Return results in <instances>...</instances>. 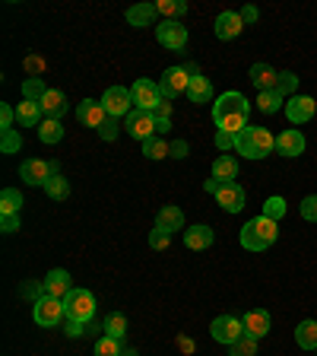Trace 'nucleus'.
<instances>
[{
    "label": "nucleus",
    "mask_w": 317,
    "mask_h": 356,
    "mask_svg": "<svg viewBox=\"0 0 317 356\" xmlns=\"http://www.w3.org/2000/svg\"><path fill=\"white\" fill-rule=\"evenodd\" d=\"M251 118V102L241 92H222L213 102V121L225 134H241Z\"/></svg>",
    "instance_id": "obj_1"
},
{
    "label": "nucleus",
    "mask_w": 317,
    "mask_h": 356,
    "mask_svg": "<svg viewBox=\"0 0 317 356\" xmlns=\"http://www.w3.org/2000/svg\"><path fill=\"white\" fill-rule=\"evenodd\" d=\"M276 149V137L266 127H244L241 134H235V153H241L244 159H264Z\"/></svg>",
    "instance_id": "obj_2"
},
{
    "label": "nucleus",
    "mask_w": 317,
    "mask_h": 356,
    "mask_svg": "<svg viewBox=\"0 0 317 356\" xmlns=\"http://www.w3.org/2000/svg\"><path fill=\"white\" fill-rule=\"evenodd\" d=\"M276 238H280V226L266 216H254L241 226V245L248 252H266V248H273Z\"/></svg>",
    "instance_id": "obj_3"
},
{
    "label": "nucleus",
    "mask_w": 317,
    "mask_h": 356,
    "mask_svg": "<svg viewBox=\"0 0 317 356\" xmlns=\"http://www.w3.org/2000/svg\"><path fill=\"white\" fill-rule=\"evenodd\" d=\"M191 76H200L197 64H181V67H169L159 80V89L169 102H175L178 96H187V86H191Z\"/></svg>",
    "instance_id": "obj_4"
},
{
    "label": "nucleus",
    "mask_w": 317,
    "mask_h": 356,
    "mask_svg": "<svg viewBox=\"0 0 317 356\" xmlns=\"http://www.w3.org/2000/svg\"><path fill=\"white\" fill-rule=\"evenodd\" d=\"M64 312L67 318L74 321H83V325H89V321L96 318V296L89 293V289H80L74 286V293L64 299Z\"/></svg>",
    "instance_id": "obj_5"
},
{
    "label": "nucleus",
    "mask_w": 317,
    "mask_h": 356,
    "mask_svg": "<svg viewBox=\"0 0 317 356\" xmlns=\"http://www.w3.org/2000/svg\"><path fill=\"white\" fill-rule=\"evenodd\" d=\"M32 318H35L38 327H54V325H60V321L67 318L64 302H60V299H51V296L35 299V302H32Z\"/></svg>",
    "instance_id": "obj_6"
},
{
    "label": "nucleus",
    "mask_w": 317,
    "mask_h": 356,
    "mask_svg": "<svg viewBox=\"0 0 317 356\" xmlns=\"http://www.w3.org/2000/svg\"><path fill=\"white\" fill-rule=\"evenodd\" d=\"M155 38L169 51H185L187 48V26L181 19H165L155 26Z\"/></svg>",
    "instance_id": "obj_7"
},
{
    "label": "nucleus",
    "mask_w": 317,
    "mask_h": 356,
    "mask_svg": "<svg viewBox=\"0 0 317 356\" xmlns=\"http://www.w3.org/2000/svg\"><path fill=\"white\" fill-rule=\"evenodd\" d=\"M102 105H105V111H108V118H127L137 105H133V92L127 86H111L108 92L102 96Z\"/></svg>",
    "instance_id": "obj_8"
},
{
    "label": "nucleus",
    "mask_w": 317,
    "mask_h": 356,
    "mask_svg": "<svg viewBox=\"0 0 317 356\" xmlns=\"http://www.w3.org/2000/svg\"><path fill=\"white\" fill-rule=\"evenodd\" d=\"M209 334H213L216 343L232 347L235 341L244 337V325H241V318H235V315H219V318H213V325H209Z\"/></svg>",
    "instance_id": "obj_9"
},
{
    "label": "nucleus",
    "mask_w": 317,
    "mask_h": 356,
    "mask_svg": "<svg viewBox=\"0 0 317 356\" xmlns=\"http://www.w3.org/2000/svg\"><path fill=\"white\" fill-rule=\"evenodd\" d=\"M124 127H127V134H130L133 140H140V143H146V140H153V137H155V118H153V111L133 108L130 115L124 118Z\"/></svg>",
    "instance_id": "obj_10"
},
{
    "label": "nucleus",
    "mask_w": 317,
    "mask_h": 356,
    "mask_svg": "<svg viewBox=\"0 0 317 356\" xmlns=\"http://www.w3.org/2000/svg\"><path fill=\"white\" fill-rule=\"evenodd\" d=\"M51 175H58V172H54L51 163H44V159H22V165H19V178L32 188H44L51 181Z\"/></svg>",
    "instance_id": "obj_11"
},
{
    "label": "nucleus",
    "mask_w": 317,
    "mask_h": 356,
    "mask_svg": "<svg viewBox=\"0 0 317 356\" xmlns=\"http://www.w3.org/2000/svg\"><path fill=\"white\" fill-rule=\"evenodd\" d=\"M130 92H133V105L143 108V111H153L155 105L165 99L162 89H159V83H153V80H137L130 86Z\"/></svg>",
    "instance_id": "obj_12"
},
{
    "label": "nucleus",
    "mask_w": 317,
    "mask_h": 356,
    "mask_svg": "<svg viewBox=\"0 0 317 356\" xmlns=\"http://www.w3.org/2000/svg\"><path fill=\"white\" fill-rule=\"evenodd\" d=\"M213 197L225 213H238V210L244 207V188L238 185V181H219V188H216Z\"/></svg>",
    "instance_id": "obj_13"
},
{
    "label": "nucleus",
    "mask_w": 317,
    "mask_h": 356,
    "mask_svg": "<svg viewBox=\"0 0 317 356\" xmlns=\"http://www.w3.org/2000/svg\"><path fill=\"white\" fill-rule=\"evenodd\" d=\"M314 111H317V102L311 96H292L286 99V118L292 121V124H305V121L314 118Z\"/></svg>",
    "instance_id": "obj_14"
},
{
    "label": "nucleus",
    "mask_w": 317,
    "mask_h": 356,
    "mask_svg": "<svg viewBox=\"0 0 317 356\" xmlns=\"http://www.w3.org/2000/svg\"><path fill=\"white\" fill-rule=\"evenodd\" d=\"M42 286H44V296H51V299H60L64 302L70 293H74V280H70V274L67 270H51V274L42 280Z\"/></svg>",
    "instance_id": "obj_15"
},
{
    "label": "nucleus",
    "mask_w": 317,
    "mask_h": 356,
    "mask_svg": "<svg viewBox=\"0 0 317 356\" xmlns=\"http://www.w3.org/2000/svg\"><path fill=\"white\" fill-rule=\"evenodd\" d=\"M244 29L241 22V13H235V10H225V13L216 16V38H222V42H232V38H238Z\"/></svg>",
    "instance_id": "obj_16"
},
{
    "label": "nucleus",
    "mask_w": 317,
    "mask_h": 356,
    "mask_svg": "<svg viewBox=\"0 0 317 356\" xmlns=\"http://www.w3.org/2000/svg\"><path fill=\"white\" fill-rule=\"evenodd\" d=\"M76 118H80L86 127H96L98 131V127L108 121V111H105V105L96 102V99H83L80 108H76Z\"/></svg>",
    "instance_id": "obj_17"
},
{
    "label": "nucleus",
    "mask_w": 317,
    "mask_h": 356,
    "mask_svg": "<svg viewBox=\"0 0 317 356\" xmlns=\"http://www.w3.org/2000/svg\"><path fill=\"white\" fill-rule=\"evenodd\" d=\"M241 325H244V334L248 337H254V341H260V337H266L270 334V312H264V309H254V312H248L241 318Z\"/></svg>",
    "instance_id": "obj_18"
},
{
    "label": "nucleus",
    "mask_w": 317,
    "mask_h": 356,
    "mask_svg": "<svg viewBox=\"0 0 317 356\" xmlns=\"http://www.w3.org/2000/svg\"><path fill=\"white\" fill-rule=\"evenodd\" d=\"M276 153L280 156H286V159H292V156H302L305 153V137H302V131H282L280 137H276Z\"/></svg>",
    "instance_id": "obj_19"
},
{
    "label": "nucleus",
    "mask_w": 317,
    "mask_h": 356,
    "mask_svg": "<svg viewBox=\"0 0 317 356\" xmlns=\"http://www.w3.org/2000/svg\"><path fill=\"white\" fill-rule=\"evenodd\" d=\"M155 229H165L175 236L178 229H185V213H181V207H175V204H169V207H162L159 213H155Z\"/></svg>",
    "instance_id": "obj_20"
},
{
    "label": "nucleus",
    "mask_w": 317,
    "mask_h": 356,
    "mask_svg": "<svg viewBox=\"0 0 317 356\" xmlns=\"http://www.w3.org/2000/svg\"><path fill=\"white\" fill-rule=\"evenodd\" d=\"M251 83L260 89V92H273L276 83H280V74H276L270 64H264V60H257V64L251 67Z\"/></svg>",
    "instance_id": "obj_21"
},
{
    "label": "nucleus",
    "mask_w": 317,
    "mask_h": 356,
    "mask_svg": "<svg viewBox=\"0 0 317 356\" xmlns=\"http://www.w3.org/2000/svg\"><path fill=\"white\" fill-rule=\"evenodd\" d=\"M38 105H42V115H44V118L60 121V115L67 111V96L60 92V89H48V92H44V99Z\"/></svg>",
    "instance_id": "obj_22"
},
{
    "label": "nucleus",
    "mask_w": 317,
    "mask_h": 356,
    "mask_svg": "<svg viewBox=\"0 0 317 356\" xmlns=\"http://www.w3.org/2000/svg\"><path fill=\"white\" fill-rule=\"evenodd\" d=\"M213 229L209 226H187L185 229V245L191 248V252H203V248H209L213 245Z\"/></svg>",
    "instance_id": "obj_23"
},
{
    "label": "nucleus",
    "mask_w": 317,
    "mask_h": 356,
    "mask_svg": "<svg viewBox=\"0 0 317 356\" xmlns=\"http://www.w3.org/2000/svg\"><path fill=\"white\" fill-rule=\"evenodd\" d=\"M16 121H19V127H38L44 121L42 105L29 102V99H22V102L16 105Z\"/></svg>",
    "instance_id": "obj_24"
},
{
    "label": "nucleus",
    "mask_w": 317,
    "mask_h": 356,
    "mask_svg": "<svg viewBox=\"0 0 317 356\" xmlns=\"http://www.w3.org/2000/svg\"><path fill=\"white\" fill-rule=\"evenodd\" d=\"M124 16H127V22H130V26L143 29V26H153L155 16H159V10H155V3H133Z\"/></svg>",
    "instance_id": "obj_25"
},
{
    "label": "nucleus",
    "mask_w": 317,
    "mask_h": 356,
    "mask_svg": "<svg viewBox=\"0 0 317 356\" xmlns=\"http://www.w3.org/2000/svg\"><path fill=\"white\" fill-rule=\"evenodd\" d=\"M187 99L194 105H207L213 102V83L207 76H191V86H187Z\"/></svg>",
    "instance_id": "obj_26"
},
{
    "label": "nucleus",
    "mask_w": 317,
    "mask_h": 356,
    "mask_svg": "<svg viewBox=\"0 0 317 356\" xmlns=\"http://www.w3.org/2000/svg\"><path fill=\"white\" fill-rule=\"evenodd\" d=\"M235 175H238V159L229 153H222L213 163V178L216 181H235Z\"/></svg>",
    "instance_id": "obj_27"
},
{
    "label": "nucleus",
    "mask_w": 317,
    "mask_h": 356,
    "mask_svg": "<svg viewBox=\"0 0 317 356\" xmlns=\"http://www.w3.org/2000/svg\"><path fill=\"white\" fill-rule=\"evenodd\" d=\"M295 341L302 350H317V321L308 318L295 327Z\"/></svg>",
    "instance_id": "obj_28"
},
{
    "label": "nucleus",
    "mask_w": 317,
    "mask_h": 356,
    "mask_svg": "<svg viewBox=\"0 0 317 356\" xmlns=\"http://www.w3.org/2000/svg\"><path fill=\"white\" fill-rule=\"evenodd\" d=\"M38 140L42 143H60L64 140V127H60V121L44 118L42 124H38Z\"/></svg>",
    "instance_id": "obj_29"
},
{
    "label": "nucleus",
    "mask_w": 317,
    "mask_h": 356,
    "mask_svg": "<svg viewBox=\"0 0 317 356\" xmlns=\"http://www.w3.org/2000/svg\"><path fill=\"white\" fill-rule=\"evenodd\" d=\"M22 204H26V200H22V194L16 191V188H3V191H0V213H16L19 216Z\"/></svg>",
    "instance_id": "obj_30"
},
{
    "label": "nucleus",
    "mask_w": 317,
    "mask_h": 356,
    "mask_svg": "<svg viewBox=\"0 0 317 356\" xmlns=\"http://www.w3.org/2000/svg\"><path fill=\"white\" fill-rule=\"evenodd\" d=\"M44 194H48L51 200H67L70 197V178H64L60 172L58 175H51V181L44 185Z\"/></svg>",
    "instance_id": "obj_31"
},
{
    "label": "nucleus",
    "mask_w": 317,
    "mask_h": 356,
    "mask_svg": "<svg viewBox=\"0 0 317 356\" xmlns=\"http://www.w3.org/2000/svg\"><path fill=\"white\" fill-rule=\"evenodd\" d=\"M143 156L146 159H165V156H171V143H165L162 137H153V140L143 143Z\"/></svg>",
    "instance_id": "obj_32"
},
{
    "label": "nucleus",
    "mask_w": 317,
    "mask_h": 356,
    "mask_svg": "<svg viewBox=\"0 0 317 356\" xmlns=\"http://www.w3.org/2000/svg\"><path fill=\"white\" fill-rule=\"evenodd\" d=\"M105 334H108V337H114V341H124L127 318L121 315V312H114V315H108V318H105Z\"/></svg>",
    "instance_id": "obj_33"
},
{
    "label": "nucleus",
    "mask_w": 317,
    "mask_h": 356,
    "mask_svg": "<svg viewBox=\"0 0 317 356\" xmlns=\"http://www.w3.org/2000/svg\"><path fill=\"white\" fill-rule=\"evenodd\" d=\"M44 92H48V86H44V80H38V76H29V80L22 83V99H29V102H42Z\"/></svg>",
    "instance_id": "obj_34"
},
{
    "label": "nucleus",
    "mask_w": 317,
    "mask_h": 356,
    "mask_svg": "<svg viewBox=\"0 0 317 356\" xmlns=\"http://www.w3.org/2000/svg\"><path fill=\"white\" fill-rule=\"evenodd\" d=\"M257 108L264 111V115H276V111L282 108V96L276 92V89H273V92H260V96H257Z\"/></svg>",
    "instance_id": "obj_35"
},
{
    "label": "nucleus",
    "mask_w": 317,
    "mask_h": 356,
    "mask_svg": "<svg viewBox=\"0 0 317 356\" xmlns=\"http://www.w3.org/2000/svg\"><path fill=\"white\" fill-rule=\"evenodd\" d=\"M155 10H159V13H165L169 19H181V16L187 13V3H185V0H159V3H155Z\"/></svg>",
    "instance_id": "obj_36"
},
{
    "label": "nucleus",
    "mask_w": 317,
    "mask_h": 356,
    "mask_svg": "<svg viewBox=\"0 0 317 356\" xmlns=\"http://www.w3.org/2000/svg\"><path fill=\"white\" fill-rule=\"evenodd\" d=\"M264 216H266V220H273V222H280L282 216H286V200H282L280 194L266 197V204H264Z\"/></svg>",
    "instance_id": "obj_37"
},
{
    "label": "nucleus",
    "mask_w": 317,
    "mask_h": 356,
    "mask_svg": "<svg viewBox=\"0 0 317 356\" xmlns=\"http://www.w3.org/2000/svg\"><path fill=\"white\" fill-rule=\"evenodd\" d=\"M295 89H298V76L289 74V70H282L280 83H276V92H280L282 99H292V96H295Z\"/></svg>",
    "instance_id": "obj_38"
},
{
    "label": "nucleus",
    "mask_w": 317,
    "mask_h": 356,
    "mask_svg": "<svg viewBox=\"0 0 317 356\" xmlns=\"http://www.w3.org/2000/svg\"><path fill=\"white\" fill-rule=\"evenodd\" d=\"M96 356H124L121 353V341H114V337L102 334V337L96 341Z\"/></svg>",
    "instance_id": "obj_39"
},
{
    "label": "nucleus",
    "mask_w": 317,
    "mask_h": 356,
    "mask_svg": "<svg viewBox=\"0 0 317 356\" xmlns=\"http://www.w3.org/2000/svg\"><path fill=\"white\" fill-rule=\"evenodd\" d=\"M229 356H257V341L244 334L241 341H235V343L229 347Z\"/></svg>",
    "instance_id": "obj_40"
},
{
    "label": "nucleus",
    "mask_w": 317,
    "mask_h": 356,
    "mask_svg": "<svg viewBox=\"0 0 317 356\" xmlns=\"http://www.w3.org/2000/svg\"><path fill=\"white\" fill-rule=\"evenodd\" d=\"M0 149H3V153H19L22 149V134L16 131H3V137H0Z\"/></svg>",
    "instance_id": "obj_41"
},
{
    "label": "nucleus",
    "mask_w": 317,
    "mask_h": 356,
    "mask_svg": "<svg viewBox=\"0 0 317 356\" xmlns=\"http://www.w3.org/2000/svg\"><path fill=\"white\" fill-rule=\"evenodd\" d=\"M149 248H153V252H165V248H171V232L153 229L149 232Z\"/></svg>",
    "instance_id": "obj_42"
},
{
    "label": "nucleus",
    "mask_w": 317,
    "mask_h": 356,
    "mask_svg": "<svg viewBox=\"0 0 317 356\" xmlns=\"http://www.w3.org/2000/svg\"><path fill=\"white\" fill-rule=\"evenodd\" d=\"M302 216L308 222H317V194H311V197L302 200Z\"/></svg>",
    "instance_id": "obj_43"
},
{
    "label": "nucleus",
    "mask_w": 317,
    "mask_h": 356,
    "mask_svg": "<svg viewBox=\"0 0 317 356\" xmlns=\"http://www.w3.org/2000/svg\"><path fill=\"white\" fill-rule=\"evenodd\" d=\"M118 127H121L118 118H108L102 127H98V137H102V140H114V137H118Z\"/></svg>",
    "instance_id": "obj_44"
},
{
    "label": "nucleus",
    "mask_w": 317,
    "mask_h": 356,
    "mask_svg": "<svg viewBox=\"0 0 317 356\" xmlns=\"http://www.w3.org/2000/svg\"><path fill=\"white\" fill-rule=\"evenodd\" d=\"M13 121H16V108L0 105V131H13Z\"/></svg>",
    "instance_id": "obj_45"
},
{
    "label": "nucleus",
    "mask_w": 317,
    "mask_h": 356,
    "mask_svg": "<svg viewBox=\"0 0 317 356\" xmlns=\"http://www.w3.org/2000/svg\"><path fill=\"white\" fill-rule=\"evenodd\" d=\"M216 147H219V149H222V153H229V149H235V134L216 131Z\"/></svg>",
    "instance_id": "obj_46"
},
{
    "label": "nucleus",
    "mask_w": 317,
    "mask_h": 356,
    "mask_svg": "<svg viewBox=\"0 0 317 356\" xmlns=\"http://www.w3.org/2000/svg\"><path fill=\"white\" fill-rule=\"evenodd\" d=\"M153 118L155 121H171V102H169V99H162V102L155 105V108H153Z\"/></svg>",
    "instance_id": "obj_47"
},
{
    "label": "nucleus",
    "mask_w": 317,
    "mask_h": 356,
    "mask_svg": "<svg viewBox=\"0 0 317 356\" xmlns=\"http://www.w3.org/2000/svg\"><path fill=\"white\" fill-rule=\"evenodd\" d=\"M0 229H3V232H16V229H19V216H16V213H0Z\"/></svg>",
    "instance_id": "obj_48"
},
{
    "label": "nucleus",
    "mask_w": 317,
    "mask_h": 356,
    "mask_svg": "<svg viewBox=\"0 0 317 356\" xmlns=\"http://www.w3.org/2000/svg\"><path fill=\"white\" fill-rule=\"evenodd\" d=\"M83 327H86V325H83V321L64 318V334H67V337H80V334H83Z\"/></svg>",
    "instance_id": "obj_49"
},
{
    "label": "nucleus",
    "mask_w": 317,
    "mask_h": 356,
    "mask_svg": "<svg viewBox=\"0 0 317 356\" xmlns=\"http://www.w3.org/2000/svg\"><path fill=\"white\" fill-rule=\"evenodd\" d=\"M171 156H175V159H185L187 156V140H171Z\"/></svg>",
    "instance_id": "obj_50"
},
{
    "label": "nucleus",
    "mask_w": 317,
    "mask_h": 356,
    "mask_svg": "<svg viewBox=\"0 0 317 356\" xmlns=\"http://www.w3.org/2000/svg\"><path fill=\"white\" fill-rule=\"evenodd\" d=\"M257 7H244L241 10V22H244V26H248V22H257Z\"/></svg>",
    "instance_id": "obj_51"
},
{
    "label": "nucleus",
    "mask_w": 317,
    "mask_h": 356,
    "mask_svg": "<svg viewBox=\"0 0 317 356\" xmlns=\"http://www.w3.org/2000/svg\"><path fill=\"white\" fill-rule=\"evenodd\" d=\"M203 188H207L209 194H216V188H219V181H216V178H207V181H203Z\"/></svg>",
    "instance_id": "obj_52"
},
{
    "label": "nucleus",
    "mask_w": 317,
    "mask_h": 356,
    "mask_svg": "<svg viewBox=\"0 0 317 356\" xmlns=\"http://www.w3.org/2000/svg\"><path fill=\"white\" fill-rule=\"evenodd\" d=\"M314 353H317V350H314Z\"/></svg>",
    "instance_id": "obj_53"
}]
</instances>
